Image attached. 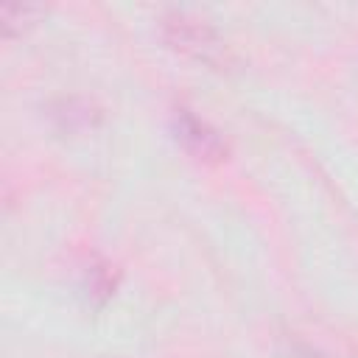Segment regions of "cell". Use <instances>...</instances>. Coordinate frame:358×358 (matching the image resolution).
<instances>
[{"mask_svg":"<svg viewBox=\"0 0 358 358\" xmlns=\"http://www.w3.org/2000/svg\"><path fill=\"white\" fill-rule=\"evenodd\" d=\"M162 36L173 50L187 53L204 64L227 62V45L215 34V28H210L204 20H196L190 14H168L162 20Z\"/></svg>","mask_w":358,"mask_h":358,"instance_id":"1","label":"cell"},{"mask_svg":"<svg viewBox=\"0 0 358 358\" xmlns=\"http://www.w3.org/2000/svg\"><path fill=\"white\" fill-rule=\"evenodd\" d=\"M45 14V6L39 3H14V6H3L0 8V28L6 39L22 36L25 31H31Z\"/></svg>","mask_w":358,"mask_h":358,"instance_id":"3","label":"cell"},{"mask_svg":"<svg viewBox=\"0 0 358 358\" xmlns=\"http://www.w3.org/2000/svg\"><path fill=\"white\" fill-rule=\"evenodd\" d=\"M173 131L176 140L185 145L187 154H193L201 162H221L227 157V145L221 140V134L201 117H196L187 109H179L173 117Z\"/></svg>","mask_w":358,"mask_h":358,"instance_id":"2","label":"cell"}]
</instances>
